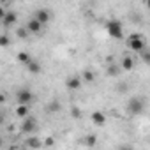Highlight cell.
I'll list each match as a JSON object with an SVG mask.
<instances>
[{
	"label": "cell",
	"mask_w": 150,
	"mask_h": 150,
	"mask_svg": "<svg viewBox=\"0 0 150 150\" xmlns=\"http://www.w3.org/2000/svg\"><path fill=\"white\" fill-rule=\"evenodd\" d=\"M106 30H108V35L113 37V39H122L124 37V28H122V23L118 20H108L106 21Z\"/></svg>",
	"instance_id": "6da1fadb"
},
{
	"label": "cell",
	"mask_w": 150,
	"mask_h": 150,
	"mask_svg": "<svg viewBox=\"0 0 150 150\" xmlns=\"http://www.w3.org/2000/svg\"><path fill=\"white\" fill-rule=\"evenodd\" d=\"M127 46H129L132 51H136V53H141L143 50H146V42H145L143 35H139V34H132V35L127 39Z\"/></svg>",
	"instance_id": "7a4b0ae2"
},
{
	"label": "cell",
	"mask_w": 150,
	"mask_h": 150,
	"mask_svg": "<svg viewBox=\"0 0 150 150\" xmlns=\"http://www.w3.org/2000/svg\"><path fill=\"white\" fill-rule=\"evenodd\" d=\"M127 111L131 115H141L145 111V101L141 97H131L127 104Z\"/></svg>",
	"instance_id": "3957f363"
},
{
	"label": "cell",
	"mask_w": 150,
	"mask_h": 150,
	"mask_svg": "<svg viewBox=\"0 0 150 150\" xmlns=\"http://www.w3.org/2000/svg\"><path fill=\"white\" fill-rule=\"evenodd\" d=\"M32 99H34V94H32V90H28V88H20V90L16 92V101H18L20 106H28V104L32 103Z\"/></svg>",
	"instance_id": "277c9868"
},
{
	"label": "cell",
	"mask_w": 150,
	"mask_h": 150,
	"mask_svg": "<svg viewBox=\"0 0 150 150\" xmlns=\"http://www.w3.org/2000/svg\"><path fill=\"white\" fill-rule=\"evenodd\" d=\"M21 132H25V134H30V132H34L35 129H37V120L34 118V117H25L23 118V122H21Z\"/></svg>",
	"instance_id": "5b68a950"
},
{
	"label": "cell",
	"mask_w": 150,
	"mask_h": 150,
	"mask_svg": "<svg viewBox=\"0 0 150 150\" xmlns=\"http://www.w3.org/2000/svg\"><path fill=\"white\" fill-rule=\"evenodd\" d=\"M34 18L41 23V25H44V23H48L50 21V18H51V13L48 11V9H37L35 13H34Z\"/></svg>",
	"instance_id": "8992f818"
},
{
	"label": "cell",
	"mask_w": 150,
	"mask_h": 150,
	"mask_svg": "<svg viewBox=\"0 0 150 150\" xmlns=\"http://www.w3.org/2000/svg\"><path fill=\"white\" fill-rule=\"evenodd\" d=\"M25 28H27V32H28V34H37V32H39V30L42 28V25H41V23H39V21H37L35 18H30Z\"/></svg>",
	"instance_id": "52a82bcc"
},
{
	"label": "cell",
	"mask_w": 150,
	"mask_h": 150,
	"mask_svg": "<svg viewBox=\"0 0 150 150\" xmlns=\"http://www.w3.org/2000/svg\"><path fill=\"white\" fill-rule=\"evenodd\" d=\"M16 21H18V14H16V13H13V11H7V13H6V16L2 18V23H4L6 27H13Z\"/></svg>",
	"instance_id": "ba28073f"
},
{
	"label": "cell",
	"mask_w": 150,
	"mask_h": 150,
	"mask_svg": "<svg viewBox=\"0 0 150 150\" xmlns=\"http://www.w3.org/2000/svg\"><path fill=\"white\" fill-rule=\"evenodd\" d=\"M65 85H67L69 90H78V88L81 87V78H80V76H72V78H69V80L65 81Z\"/></svg>",
	"instance_id": "9c48e42d"
},
{
	"label": "cell",
	"mask_w": 150,
	"mask_h": 150,
	"mask_svg": "<svg viewBox=\"0 0 150 150\" xmlns=\"http://www.w3.org/2000/svg\"><path fill=\"white\" fill-rule=\"evenodd\" d=\"M90 118H92V122H94L96 125H104V124H106V115H104L103 111H94Z\"/></svg>",
	"instance_id": "30bf717a"
},
{
	"label": "cell",
	"mask_w": 150,
	"mask_h": 150,
	"mask_svg": "<svg viewBox=\"0 0 150 150\" xmlns=\"http://www.w3.org/2000/svg\"><path fill=\"white\" fill-rule=\"evenodd\" d=\"M118 67H120V71H131V69L134 67V60H132L131 57H124Z\"/></svg>",
	"instance_id": "8fae6325"
},
{
	"label": "cell",
	"mask_w": 150,
	"mask_h": 150,
	"mask_svg": "<svg viewBox=\"0 0 150 150\" xmlns=\"http://www.w3.org/2000/svg\"><path fill=\"white\" fill-rule=\"evenodd\" d=\"M27 69H28L30 74H39V72H41V64H39L37 60H30V62L27 64Z\"/></svg>",
	"instance_id": "7c38bea8"
},
{
	"label": "cell",
	"mask_w": 150,
	"mask_h": 150,
	"mask_svg": "<svg viewBox=\"0 0 150 150\" xmlns=\"http://www.w3.org/2000/svg\"><path fill=\"white\" fill-rule=\"evenodd\" d=\"M27 145H28L30 148H41V146H42V141H41L39 138L32 136V138H28V139H27Z\"/></svg>",
	"instance_id": "4fadbf2b"
},
{
	"label": "cell",
	"mask_w": 150,
	"mask_h": 150,
	"mask_svg": "<svg viewBox=\"0 0 150 150\" xmlns=\"http://www.w3.org/2000/svg\"><path fill=\"white\" fill-rule=\"evenodd\" d=\"M48 111H50V113H58V111H60V103H58L57 99H53V101L48 104Z\"/></svg>",
	"instance_id": "5bb4252c"
},
{
	"label": "cell",
	"mask_w": 150,
	"mask_h": 150,
	"mask_svg": "<svg viewBox=\"0 0 150 150\" xmlns=\"http://www.w3.org/2000/svg\"><path fill=\"white\" fill-rule=\"evenodd\" d=\"M16 115H18L20 118L28 117V106H20V104H18V108H16Z\"/></svg>",
	"instance_id": "9a60e30c"
},
{
	"label": "cell",
	"mask_w": 150,
	"mask_h": 150,
	"mask_svg": "<svg viewBox=\"0 0 150 150\" xmlns=\"http://www.w3.org/2000/svg\"><path fill=\"white\" fill-rule=\"evenodd\" d=\"M30 60H32V58H30V55H28L27 51H21V53H18V62H21V64H25V65H27Z\"/></svg>",
	"instance_id": "2e32d148"
},
{
	"label": "cell",
	"mask_w": 150,
	"mask_h": 150,
	"mask_svg": "<svg viewBox=\"0 0 150 150\" xmlns=\"http://www.w3.org/2000/svg\"><path fill=\"white\" fill-rule=\"evenodd\" d=\"M83 78H85V81H88V83H90V81H94V80H96V74H94L92 71H88V69H87V71H83Z\"/></svg>",
	"instance_id": "e0dca14e"
},
{
	"label": "cell",
	"mask_w": 150,
	"mask_h": 150,
	"mask_svg": "<svg viewBox=\"0 0 150 150\" xmlns=\"http://www.w3.org/2000/svg\"><path fill=\"white\" fill-rule=\"evenodd\" d=\"M118 72H120L118 65H108V74H110V76H117Z\"/></svg>",
	"instance_id": "ac0fdd59"
},
{
	"label": "cell",
	"mask_w": 150,
	"mask_h": 150,
	"mask_svg": "<svg viewBox=\"0 0 150 150\" xmlns=\"http://www.w3.org/2000/svg\"><path fill=\"white\" fill-rule=\"evenodd\" d=\"M9 35H0V46L2 48H6V46H9Z\"/></svg>",
	"instance_id": "d6986e66"
},
{
	"label": "cell",
	"mask_w": 150,
	"mask_h": 150,
	"mask_svg": "<svg viewBox=\"0 0 150 150\" xmlns=\"http://www.w3.org/2000/svg\"><path fill=\"white\" fill-rule=\"evenodd\" d=\"M16 35H18L20 39H21V37L25 39V37L28 35V32H27V28H18V30H16Z\"/></svg>",
	"instance_id": "ffe728a7"
},
{
	"label": "cell",
	"mask_w": 150,
	"mask_h": 150,
	"mask_svg": "<svg viewBox=\"0 0 150 150\" xmlns=\"http://www.w3.org/2000/svg\"><path fill=\"white\" fill-rule=\"evenodd\" d=\"M141 57H143L145 62H150V53H148V50H143V51H141Z\"/></svg>",
	"instance_id": "44dd1931"
},
{
	"label": "cell",
	"mask_w": 150,
	"mask_h": 150,
	"mask_svg": "<svg viewBox=\"0 0 150 150\" xmlns=\"http://www.w3.org/2000/svg\"><path fill=\"white\" fill-rule=\"evenodd\" d=\"M72 117H74V118H78V117H81V111H80L78 108H72Z\"/></svg>",
	"instance_id": "7402d4cb"
},
{
	"label": "cell",
	"mask_w": 150,
	"mask_h": 150,
	"mask_svg": "<svg viewBox=\"0 0 150 150\" xmlns=\"http://www.w3.org/2000/svg\"><path fill=\"white\" fill-rule=\"evenodd\" d=\"M96 139H97L96 136H88V138H87V143H88V145H94V143H96Z\"/></svg>",
	"instance_id": "603a6c76"
},
{
	"label": "cell",
	"mask_w": 150,
	"mask_h": 150,
	"mask_svg": "<svg viewBox=\"0 0 150 150\" xmlns=\"http://www.w3.org/2000/svg\"><path fill=\"white\" fill-rule=\"evenodd\" d=\"M53 141H55L53 138H46V139H44V145H46V146H50V145H53Z\"/></svg>",
	"instance_id": "cb8c5ba5"
},
{
	"label": "cell",
	"mask_w": 150,
	"mask_h": 150,
	"mask_svg": "<svg viewBox=\"0 0 150 150\" xmlns=\"http://www.w3.org/2000/svg\"><path fill=\"white\" fill-rule=\"evenodd\" d=\"M6 13H7V11H6V9H4L2 6H0V20H2V18L6 16Z\"/></svg>",
	"instance_id": "d4e9b609"
},
{
	"label": "cell",
	"mask_w": 150,
	"mask_h": 150,
	"mask_svg": "<svg viewBox=\"0 0 150 150\" xmlns=\"http://www.w3.org/2000/svg\"><path fill=\"white\" fill-rule=\"evenodd\" d=\"M120 150H134V148H132V146H129V145H122V146H120Z\"/></svg>",
	"instance_id": "484cf974"
},
{
	"label": "cell",
	"mask_w": 150,
	"mask_h": 150,
	"mask_svg": "<svg viewBox=\"0 0 150 150\" xmlns=\"http://www.w3.org/2000/svg\"><path fill=\"white\" fill-rule=\"evenodd\" d=\"M2 124H4V113L0 111V125H2Z\"/></svg>",
	"instance_id": "4316f807"
},
{
	"label": "cell",
	"mask_w": 150,
	"mask_h": 150,
	"mask_svg": "<svg viewBox=\"0 0 150 150\" xmlns=\"http://www.w3.org/2000/svg\"><path fill=\"white\" fill-rule=\"evenodd\" d=\"M4 101H6V96H4V94H0V104H2Z\"/></svg>",
	"instance_id": "83f0119b"
},
{
	"label": "cell",
	"mask_w": 150,
	"mask_h": 150,
	"mask_svg": "<svg viewBox=\"0 0 150 150\" xmlns=\"http://www.w3.org/2000/svg\"><path fill=\"white\" fill-rule=\"evenodd\" d=\"M0 146H2V138H0Z\"/></svg>",
	"instance_id": "f1b7e54d"
}]
</instances>
